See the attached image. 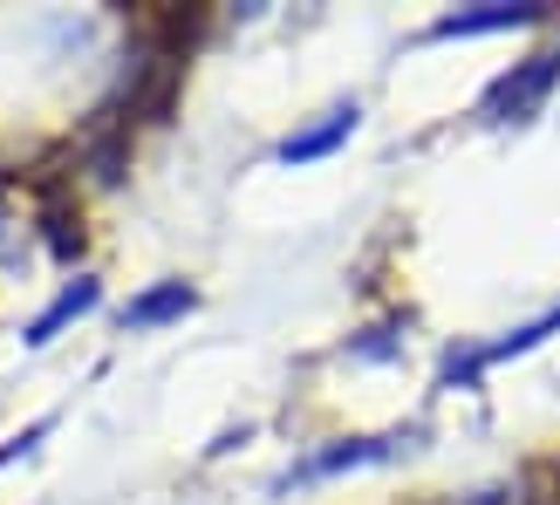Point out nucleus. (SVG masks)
Listing matches in <instances>:
<instances>
[{
  "mask_svg": "<svg viewBox=\"0 0 560 505\" xmlns=\"http://www.w3.org/2000/svg\"><path fill=\"white\" fill-rule=\"evenodd\" d=\"M553 82H560V48H540V55H526V62H513L506 75H492L486 82V96H479V124H534L547 96H553Z\"/></svg>",
  "mask_w": 560,
  "mask_h": 505,
  "instance_id": "1",
  "label": "nucleus"
},
{
  "mask_svg": "<svg viewBox=\"0 0 560 505\" xmlns=\"http://www.w3.org/2000/svg\"><path fill=\"white\" fill-rule=\"evenodd\" d=\"M553 8L547 0H486V8H452L424 27V42H471V35H520V27H540Z\"/></svg>",
  "mask_w": 560,
  "mask_h": 505,
  "instance_id": "2",
  "label": "nucleus"
},
{
  "mask_svg": "<svg viewBox=\"0 0 560 505\" xmlns=\"http://www.w3.org/2000/svg\"><path fill=\"white\" fill-rule=\"evenodd\" d=\"M404 437H342V444H328V451H315V458H301L294 471H280V485L273 492H294V485H322V479H335V471H355V465H383L389 451H397Z\"/></svg>",
  "mask_w": 560,
  "mask_h": 505,
  "instance_id": "3",
  "label": "nucleus"
},
{
  "mask_svg": "<svg viewBox=\"0 0 560 505\" xmlns=\"http://www.w3.org/2000/svg\"><path fill=\"white\" fill-rule=\"evenodd\" d=\"M355 124H362V109L355 103H335L322 124H307V130H294V137H280V164H315V157H328V151H342L349 137H355Z\"/></svg>",
  "mask_w": 560,
  "mask_h": 505,
  "instance_id": "4",
  "label": "nucleus"
},
{
  "mask_svg": "<svg viewBox=\"0 0 560 505\" xmlns=\"http://www.w3.org/2000/svg\"><path fill=\"white\" fill-rule=\"evenodd\" d=\"M96 301H103V287H96V280H90V273H82V280H69V287H62V294H55V301L42 307V315H35V321H27V334H21V342H27V349H48V342H55V334H62L69 321H82V315H90V307H96Z\"/></svg>",
  "mask_w": 560,
  "mask_h": 505,
  "instance_id": "6",
  "label": "nucleus"
},
{
  "mask_svg": "<svg viewBox=\"0 0 560 505\" xmlns=\"http://www.w3.org/2000/svg\"><path fill=\"white\" fill-rule=\"evenodd\" d=\"M191 307H199V287H185V280H158V287H144V294L124 307V334H144V328H164V321H185Z\"/></svg>",
  "mask_w": 560,
  "mask_h": 505,
  "instance_id": "5",
  "label": "nucleus"
}]
</instances>
